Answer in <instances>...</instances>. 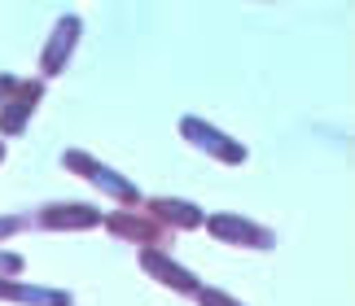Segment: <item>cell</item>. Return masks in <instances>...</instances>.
<instances>
[{"mask_svg": "<svg viewBox=\"0 0 355 306\" xmlns=\"http://www.w3.org/2000/svg\"><path fill=\"white\" fill-rule=\"evenodd\" d=\"M62 166H66V171H75V175H84L92 188L110 192L114 201H123V206H141V188H136L128 175H119L114 166L97 162L92 153H84V149H66V153H62Z\"/></svg>", "mask_w": 355, "mask_h": 306, "instance_id": "cell-1", "label": "cell"}, {"mask_svg": "<svg viewBox=\"0 0 355 306\" xmlns=\"http://www.w3.org/2000/svg\"><path fill=\"white\" fill-rule=\"evenodd\" d=\"M101 228L119 236V241H132L136 249H158L171 241V228H162L145 206H128V210H114V215H101Z\"/></svg>", "mask_w": 355, "mask_h": 306, "instance_id": "cell-2", "label": "cell"}, {"mask_svg": "<svg viewBox=\"0 0 355 306\" xmlns=\"http://www.w3.org/2000/svg\"><path fill=\"white\" fill-rule=\"evenodd\" d=\"M180 136L189 145H198L202 153H211L215 162H224V166H241L250 153H245V145L241 141H233L228 132H220V127H211V123H202V118H180Z\"/></svg>", "mask_w": 355, "mask_h": 306, "instance_id": "cell-3", "label": "cell"}, {"mask_svg": "<svg viewBox=\"0 0 355 306\" xmlns=\"http://www.w3.org/2000/svg\"><path fill=\"white\" fill-rule=\"evenodd\" d=\"M207 228L215 241H228V245H245V249H272L277 245V236H272L263 224H254V219L245 215H233V210H220V215H207Z\"/></svg>", "mask_w": 355, "mask_h": 306, "instance_id": "cell-4", "label": "cell"}, {"mask_svg": "<svg viewBox=\"0 0 355 306\" xmlns=\"http://www.w3.org/2000/svg\"><path fill=\"white\" fill-rule=\"evenodd\" d=\"M79 35H84V18H79V13H62V18L53 22V35H49L44 53H40V75L44 79L62 75L66 62H71V53H75V44H79Z\"/></svg>", "mask_w": 355, "mask_h": 306, "instance_id": "cell-5", "label": "cell"}, {"mask_svg": "<svg viewBox=\"0 0 355 306\" xmlns=\"http://www.w3.org/2000/svg\"><path fill=\"white\" fill-rule=\"evenodd\" d=\"M35 228L44 232H88L101 228V210L88 201H49L35 210Z\"/></svg>", "mask_w": 355, "mask_h": 306, "instance_id": "cell-6", "label": "cell"}, {"mask_svg": "<svg viewBox=\"0 0 355 306\" xmlns=\"http://www.w3.org/2000/svg\"><path fill=\"white\" fill-rule=\"evenodd\" d=\"M40 101H44V79H18L13 92L5 96V105H0V132H5V136H22Z\"/></svg>", "mask_w": 355, "mask_h": 306, "instance_id": "cell-7", "label": "cell"}, {"mask_svg": "<svg viewBox=\"0 0 355 306\" xmlns=\"http://www.w3.org/2000/svg\"><path fill=\"white\" fill-rule=\"evenodd\" d=\"M141 271L145 276H154L158 285H167L171 294H184V298H193L198 289H202V280L189 267H180L175 258H167L162 249H141Z\"/></svg>", "mask_w": 355, "mask_h": 306, "instance_id": "cell-8", "label": "cell"}, {"mask_svg": "<svg viewBox=\"0 0 355 306\" xmlns=\"http://www.w3.org/2000/svg\"><path fill=\"white\" fill-rule=\"evenodd\" d=\"M145 210L154 215L162 228H180V232H193V228L207 224V210L193 206V201H180V197H149Z\"/></svg>", "mask_w": 355, "mask_h": 306, "instance_id": "cell-9", "label": "cell"}, {"mask_svg": "<svg viewBox=\"0 0 355 306\" xmlns=\"http://www.w3.org/2000/svg\"><path fill=\"white\" fill-rule=\"evenodd\" d=\"M13 302H22V306H75V298L66 289H49V285H13Z\"/></svg>", "mask_w": 355, "mask_h": 306, "instance_id": "cell-10", "label": "cell"}, {"mask_svg": "<svg viewBox=\"0 0 355 306\" xmlns=\"http://www.w3.org/2000/svg\"><path fill=\"white\" fill-rule=\"evenodd\" d=\"M193 298H198V306H241L237 298H228L224 289H207V285H202V289H198Z\"/></svg>", "mask_w": 355, "mask_h": 306, "instance_id": "cell-11", "label": "cell"}, {"mask_svg": "<svg viewBox=\"0 0 355 306\" xmlns=\"http://www.w3.org/2000/svg\"><path fill=\"white\" fill-rule=\"evenodd\" d=\"M18 271H22V258L9 254V249H0V280H13Z\"/></svg>", "mask_w": 355, "mask_h": 306, "instance_id": "cell-12", "label": "cell"}, {"mask_svg": "<svg viewBox=\"0 0 355 306\" xmlns=\"http://www.w3.org/2000/svg\"><path fill=\"white\" fill-rule=\"evenodd\" d=\"M26 224H31V219H18V215H0V241H5V236H13V232H22Z\"/></svg>", "mask_w": 355, "mask_h": 306, "instance_id": "cell-13", "label": "cell"}, {"mask_svg": "<svg viewBox=\"0 0 355 306\" xmlns=\"http://www.w3.org/2000/svg\"><path fill=\"white\" fill-rule=\"evenodd\" d=\"M13 83H18V79H13V75H0V105H5V96L13 92Z\"/></svg>", "mask_w": 355, "mask_h": 306, "instance_id": "cell-14", "label": "cell"}, {"mask_svg": "<svg viewBox=\"0 0 355 306\" xmlns=\"http://www.w3.org/2000/svg\"><path fill=\"white\" fill-rule=\"evenodd\" d=\"M0 162H5V145H0Z\"/></svg>", "mask_w": 355, "mask_h": 306, "instance_id": "cell-15", "label": "cell"}]
</instances>
